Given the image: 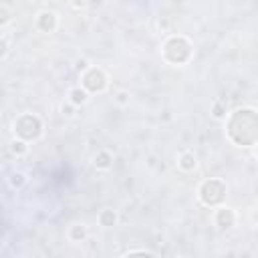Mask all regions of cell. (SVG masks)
<instances>
[{
    "mask_svg": "<svg viewBox=\"0 0 258 258\" xmlns=\"http://www.w3.org/2000/svg\"><path fill=\"white\" fill-rule=\"evenodd\" d=\"M14 131L18 137H23V139H36L42 131V123L36 115H23V117H18V121L14 123Z\"/></svg>",
    "mask_w": 258,
    "mask_h": 258,
    "instance_id": "obj_1",
    "label": "cell"
},
{
    "mask_svg": "<svg viewBox=\"0 0 258 258\" xmlns=\"http://www.w3.org/2000/svg\"><path fill=\"white\" fill-rule=\"evenodd\" d=\"M224 194H226V186L220 180H208L200 188V200L206 206H216L224 200Z\"/></svg>",
    "mask_w": 258,
    "mask_h": 258,
    "instance_id": "obj_2",
    "label": "cell"
},
{
    "mask_svg": "<svg viewBox=\"0 0 258 258\" xmlns=\"http://www.w3.org/2000/svg\"><path fill=\"white\" fill-rule=\"evenodd\" d=\"M107 87V77L101 69H89L85 71L83 75V89L85 91H91V93H101Z\"/></svg>",
    "mask_w": 258,
    "mask_h": 258,
    "instance_id": "obj_3",
    "label": "cell"
},
{
    "mask_svg": "<svg viewBox=\"0 0 258 258\" xmlns=\"http://www.w3.org/2000/svg\"><path fill=\"white\" fill-rule=\"evenodd\" d=\"M36 25H38V29H40L42 32H51V31H55V27H57V14L51 12V10L40 12L38 18H36Z\"/></svg>",
    "mask_w": 258,
    "mask_h": 258,
    "instance_id": "obj_4",
    "label": "cell"
},
{
    "mask_svg": "<svg viewBox=\"0 0 258 258\" xmlns=\"http://www.w3.org/2000/svg\"><path fill=\"white\" fill-rule=\"evenodd\" d=\"M216 224L220 228H232L234 226V212L228 208H220L216 212Z\"/></svg>",
    "mask_w": 258,
    "mask_h": 258,
    "instance_id": "obj_5",
    "label": "cell"
},
{
    "mask_svg": "<svg viewBox=\"0 0 258 258\" xmlns=\"http://www.w3.org/2000/svg\"><path fill=\"white\" fill-rule=\"evenodd\" d=\"M87 99H89V93L85 89H81V87L71 91V103L73 105H83V103H87Z\"/></svg>",
    "mask_w": 258,
    "mask_h": 258,
    "instance_id": "obj_6",
    "label": "cell"
},
{
    "mask_svg": "<svg viewBox=\"0 0 258 258\" xmlns=\"http://www.w3.org/2000/svg\"><path fill=\"white\" fill-rule=\"evenodd\" d=\"M178 165L182 167V169H186V171H192L194 167H196V156L194 154H184L182 158H180V161H178Z\"/></svg>",
    "mask_w": 258,
    "mask_h": 258,
    "instance_id": "obj_7",
    "label": "cell"
},
{
    "mask_svg": "<svg viewBox=\"0 0 258 258\" xmlns=\"http://www.w3.org/2000/svg\"><path fill=\"white\" fill-rule=\"evenodd\" d=\"M95 165L99 167V169H107L111 165V156H109V152H99L97 156H95Z\"/></svg>",
    "mask_w": 258,
    "mask_h": 258,
    "instance_id": "obj_8",
    "label": "cell"
},
{
    "mask_svg": "<svg viewBox=\"0 0 258 258\" xmlns=\"http://www.w3.org/2000/svg\"><path fill=\"white\" fill-rule=\"evenodd\" d=\"M115 220H117V216H115L113 210H105V212H101V216H99V222L103 226H113Z\"/></svg>",
    "mask_w": 258,
    "mask_h": 258,
    "instance_id": "obj_9",
    "label": "cell"
},
{
    "mask_svg": "<svg viewBox=\"0 0 258 258\" xmlns=\"http://www.w3.org/2000/svg\"><path fill=\"white\" fill-rule=\"evenodd\" d=\"M10 149H12V154H16V156H25V154L29 152V145H27L23 139H14V141L10 143Z\"/></svg>",
    "mask_w": 258,
    "mask_h": 258,
    "instance_id": "obj_10",
    "label": "cell"
},
{
    "mask_svg": "<svg viewBox=\"0 0 258 258\" xmlns=\"http://www.w3.org/2000/svg\"><path fill=\"white\" fill-rule=\"evenodd\" d=\"M85 236H87V230H85V226H83V224H77V226H73V228H71V238H73L75 242L83 240Z\"/></svg>",
    "mask_w": 258,
    "mask_h": 258,
    "instance_id": "obj_11",
    "label": "cell"
},
{
    "mask_svg": "<svg viewBox=\"0 0 258 258\" xmlns=\"http://www.w3.org/2000/svg\"><path fill=\"white\" fill-rule=\"evenodd\" d=\"M214 117H218V119L226 117V105L224 103H216V105H214Z\"/></svg>",
    "mask_w": 258,
    "mask_h": 258,
    "instance_id": "obj_12",
    "label": "cell"
},
{
    "mask_svg": "<svg viewBox=\"0 0 258 258\" xmlns=\"http://www.w3.org/2000/svg\"><path fill=\"white\" fill-rule=\"evenodd\" d=\"M10 184H12L14 188L23 186V184H25V176H23V174H16V171H14V174L10 176Z\"/></svg>",
    "mask_w": 258,
    "mask_h": 258,
    "instance_id": "obj_13",
    "label": "cell"
},
{
    "mask_svg": "<svg viewBox=\"0 0 258 258\" xmlns=\"http://www.w3.org/2000/svg\"><path fill=\"white\" fill-rule=\"evenodd\" d=\"M0 12H2V18H0V25H6L8 20H10V14H8L6 6H0Z\"/></svg>",
    "mask_w": 258,
    "mask_h": 258,
    "instance_id": "obj_14",
    "label": "cell"
},
{
    "mask_svg": "<svg viewBox=\"0 0 258 258\" xmlns=\"http://www.w3.org/2000/svg\"><path fill=\"white\" fill-rule=\"evenodd\" d=\"M6 53H8V40L6 36H2V57H6Z\"/></svg>",
    "mask_w": 258,
    "mask_h": 258,
    "instance_id": "obj_15",
    "label": "cell"
},
{
    "mask_svg": "<svg viewBox=\"0 0 258 258\" xmlns=\"http://www.w3.org/2000/svg\"><path fill=\"white\" fill-rule=\"evenodd\" d=\"M85 67H87V61H79V64H77V69L81 71V69H85Z\"/></svg>",
    "mask_w": 258,
    "mask_h": 258,
    "instance_id": "obj_16",
    "label": "cell"
},
{
    "mask_svg": "<svg viewBox=\"0 0 258 258\" xmlns=\"http://www.w3.org/2000/svg\"><path fill=\"white\" fill-rule=\"evenodd\" d=\"M63 113H67V115H73V107H63Z\"/></svg>",
    "mask_w": 258,
    "mask_h": 258,
    "instance_id": "obj_17",
    "label": "cell"
},
{
    "mask_svg": "<svg viewBox=\"0 0 258 258\" xmlns=\"http://www.w3.org/2000/svg\"><path fill=\"white\" fill-rule=\"evenodd\" d=\"M256 154H258V149H256Z\"/></svg>",
    "mask_w": 258,
    "mask_h": 258,
    "instance_id": "obj_18",
    "label": "cell"
}]
</instances>
